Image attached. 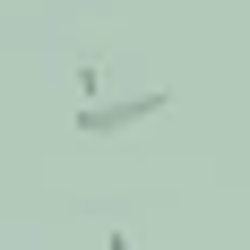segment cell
<instances>
[{
    "label": "cell",
    "mask_w": 250,
    "mask_h": 250,
    "mask_svg": "<svg viewBox=\"0 0 250 250\" xmlns=\"http://www.w3.org/2000/svg\"><path fill=\"white\" fill-rule=\"evenodd\" d=\"M155 112H173V86H138V95H95V104H78L69 129L78 138H121V129L155 121Z\"/></svg>",
    "instance_id": "cell-1"
}]
</instances>
